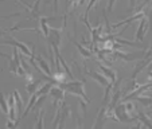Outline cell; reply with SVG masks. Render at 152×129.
I'll use <instances>...</instances> for the list:
<instances>
[{"label":"cell","mask_w":152,"mask_h":129,"mask_svg":"<svg viewBox=\"0 0 152 129\" xmlns=\"http://www.w3.org/2000/svg\"><path fill=\"white\" fill-rule=\"evenodd\" d=\"M59 86L62 87L65 92L73 93V94H77L80 97L83 98L85 102H89V98L85 93V86L82 82H69V83H59Z\"/></svg>","instance_id":"1"},{"label":"cell","mask_w":152,"mask_h":129,"mask_svg":"<svg viewBox=\"0 0 152 129\" xmlns=\"http://www.w3.org/2000/svg\"><path fill=\"white\" fill-rule=\"evenodd\" d=\"M19 50L15 47L14 52H12V58H11V62H10V70L11 73H14L15 75H24L26 71H24L23 66H22V59H20V54H19Z\"/></svg>","instance_id":"2"},{"label":"cell","mask_w":152,"mask_h":129,"mask_svg":"<svg viewBox=\"0 0 152 129\" xmlns=\"http://www.w3.org/2000/svg\"><path fill=\"white\" fill-rule=\"evenodd\" d=\"M4 44H11V46H15L18 50H19V51H22L23 54H26L27 57L35 58L34 54H32V51H34V46H32V44L27 46V44H24V43L19 42V40H16L15 38H12V36H8V39L4 42Z\"/></svg>","instance_id":"3"},{"label":"cell","mask_w":152,"mask_h":129,"mask_svg":"<svg viewBox=\"0 0 152 129\" xmlns=\"http://www.w3.org/2000/svg\"><path fill=\"white\" fill-rule=\"evenodd\" d=\"M63 28V27H62ZM62 28H49V34H47L46 39L47 42L50 43L53 46V49L54 50H59V46H61V38H62V34H61V31H62Z\"/></svg>","instance_id":"4"},{"label":"cell","mask_w":152,"mask_h":129,"mask_svg":"<svg viewBox=\"0 0 152 129\" xmlns=\"http://www.w3.org/2000/svg\"><path fill=\"white\" fill-rule=\"evenodd\" d=\"M18 3H20L27 11L30 12V17H31V19H39L40 17V9H39L40 0H35V3L31 4V6L27 3H23V1H20V0H18Z\"/></svg>","instance_id":"5"},{"label":"cell","mask_w":152,"mask_h":129,"mask_svg":"<svg viewBox=\"0 0 152 129\" xmlns=\"http://www.w3.org/2000/svg\"><path fill=\"white\" fill-rule=\"evenodd\" d=\"M115 113H116V117H117L121 122H131L132 120H135V117H132V116L128 114V110H126L125 105H123V103L116 108Z\"/></svg>","instance_id":"6"},{"label":"cell","mask_w":152,"mask_h":129,"mask_svg":"<svg viewBox=\"0 0 152 129\" xmlns=\"http://www.w3.org/2000/svg\"><path fill=\"white\" fill-rule=\"evenodd\" d=\"M14 100H15V108H16V110H18V118H16V121H15V124H19L20 122V117H22V114H23V102H22V98H20V95H19V92L18 90H14Z\"/></svg>","instance_id":"7"},{"label":"cell","mask_w":152,"mask_h":129,"mask_svg":"<svg viewBox=\"0 0 152 129\" xmlns=\"http://www.w3.org/2000/svg\"><path fill=\"white\" fill-rule=\"evenodd\" d=\"M147 28H148V20H147V17L144 16V17H141L140 19V26H139L137 32H136V40L141 42V40L144 39L145 32H147Z\"/></svg>","instance_id":"8"},{"label":"cell","mask_w":152,"mask_h":129,"mask_svg":"<svg viewBox=\"0 0 152 129\" xmlns=\"http://www.w3.org/2000/svg\"><path fill=\"white\" fill-rule=\"evenodd\" d=\"M145 16V12L144 11H137L135 15H132L131 17H128V19H125V20H123V22H118V23H115V24H112V28H117V27H120V26H123V24H128V23H132V22H135V20H139V19H141V17H144Z\"/></svg>","instance_id":"9"},{"label":"cell","mask_w":152,"mask_h":129,"mask_svg":"<svg viewBox=\"0 0 152 129\" xmlns=\"http://www.w3.org/2000/svg\"><path fill=\"white\" fill-rule=\"evenodd\" d=\"M7 103H8V120L15 122L16 121V118H15V110H16V108H15V100H14V94L12 93L8 95Z\"/></svg>","instance_id":"10"},{"label":"cell","mask_w":152,"mask_h":129,"mask_svg":"<svg viewBox=\"0 0 152 129\" xmlns=\"http://www.w3.org/2000/svg\"><path fill=\"white\" fill-rule=\"evenodd\" d=\"M34 59H35V62H37V65L39 66V69L42 70L43 73H46V75H51V70H50L49 65H47V62L43 59L40 55H37Z\"/></svg>","instance_id":"11"},{"label":"cell","mask_w":152,"mask_h":129,"mask_svg":"<svg viewBox=\"0 0 152 129\" xmlns=\"http://www.w3.org/2000/svg\"><path fill=\"white\" fill-rule=\"evenodd\" d=\"M50 19H51V17H46V16H40L39 19H38V20H39L40 32L43 34V36H45V38H46L47 34H49V28H50V27H49V24H47V23H49Z\"/></svg>","instance_id":"12"},{"label":"cell","mask_w":152,"mask_h":129,"mask_svg":"<svg viewBox=\"0 0 152 129\" xmlns=\"http://www.w3.org/2000/svg\"><path fill=\"white\" fill-rule=\"evenodd\" d=\"M100 70H101V73L104 74V77L110 78V83H112V85L116 82V73L113 71V70H110L109 67L102 66V65H100Z\"/></svg>","instance_id":"13"},{"label":"cell","mask_w":152,"mask_h":129,"mask_svg":"<svg viewBox=\"0 0 152 129\" xmlns=\"http://www.w3.org/2000/svg\"><path fill=\"white\" fill-rule=\"evenodd\" d=\"M42 81H32V82H27V92L30 93V95L34 94L35 92H37L38 89L40 87V85H42Z\"/></svg>","instance_id":"14"},{"label":"cell","mask_w":152,"mask_h":129,"mask_svg":"<svg viewBox=\"0 0 152 129\" xmlns=\"http://www.w3.org/2000/svg\"><path fill=\"white\" fill-rule=\"evenodd\" d=\"M74 44H75V47L78 49V51L81 52V55H82L83 58H90V57H92V51H90L88 47H83L82 44H81V43H78V42H75Z\"/></svg>","instance_id":"15"},{"label":"cell","mask_w":152,"mask_h":129,"mask_svg":"<svg viewBox=\"0 0 152 129\" xmlns=\"http://www.w3.org/2000/svg\"><path fill=\"white\" fill-rule=\"evenodd\" d=\"M137 118H139V120H140L145 126H148V129H152V122L149 121V118L147 117L145 114H144V112L139 110V112H137Z\"/></svg>","instance_id":"16"},{"label":"cell","mask_w":152,"mask_h":129,"mask_svg":"<svg viewBox=\"0 0 152 129\" xmlns=\"http://www.w3.org/2000/svg\"><path fill=\"white\" fill-rule=\"evenodd\" d=\"M0 110H1L4 114L8 116V103H7V101H6V98H4L1 90H0Z\"/></svg>","instance_id":"17"},{"label":"cell","mask_w":152,"mask_h":129,"mask_svg":"<svg viewBox=\"0 0 152 129\" xmlns=\"http://www.w3.org/2000/svg\"><path fill=\"white\" fill-rule=\"evenodd\" d=\"M135 98L140 103H143L145 108H147V106H151L152 105V97H135Z\"/></svg>","instance_id":"18"},{"label":"cell","mask_w":152,"mask_h":129,"mask_svg":"<svg viewBox=\"0 0 152 129\" xmlns=\"http://www.w3.org/2000/svg\"><path fill=\"white\" fill-rule=\"evenodd\" d=\"M42 116H43V110L42 109H39V112H38V120H37V129H43V118H42Z\"/></svg>","instance_id":"19"},{"label":"cell","mask_w":152,"mask_h":129,"mask_svg":"<svg viewBox=\"0 0 152 129\" xmlns=\"http://www.w3.org/2000/svg\"><path fill=\"white\" fill-rule=\"evenodd\" d=\"M149 1H151V0H144L143 3L140 4V7H139V8H137V11H143V8H144V7H145V6H148V4H149Z\"/></svg>","instance_id":"20"},{"label":"cell","mask_w":152,"mask_h":129,"mask_svg":"<svg viewBox=\"0 0 152 129\" xmlns=\"http://www.w3.org/2000/svg\"><path fill=\"white\" fill-rule=\"evenodd\" d=\"M115 1H116V0H109V1H108V8H106V9H108V11H112V8H113V4H115Z\"/></svg>","instance_id":"21"},{"label":"cell","mask_w":152,"mask_h":129,"mask_svg":"<svg viewBox=\"0 0 152 129\" xmlns=\"http://www.w3.org/2000/svg\"><path fill=\"white\" fill-rule=\"evenodd\" d=\"M135 4H136V0H129V6H131V9L135 8Z\"/></svg>","instance_id":"22"},{"label":"cell","mask_w":152,"mask_h":129,"mask_svg":"<svg viewBox=\"0 0 152 129\" xmlns=\"http://www.w3.org/2000/svg\"><path fill=\"white\" fill-rule=\"evenodd\" d=\"M53 3H54V11L57 12L58 11V0H53Z\"/></svg>","instance_id":"23"},{"label":"cell","mask_w":152,"mask_h":129,"mask_svg":"<svg viewBox=\"0 0 152 129\" xmlns=\"http://www.w3.org/2000/svg\"><path fill=\"white\" fill-rule=\"evenodd\" d=\"M16 15H19V14H12V15H10V16H4L1 20H6V19H8V17H11V16H16ZM1 20H0V23H1Z\"/></svg>","instance_id":"24"},{"label":"cell","mask_w":152,"mask_h":129,"mask_svg":"<svg viewBox=\"0 0 152 129\" xmlns=\"http://www.w3.org/2000/svg\"><path fill=\"white\" fill-rule=\"evenodd\" d=\"M0 57H3V58H8V59H11V58H10V55H8V54H4V52H0Z\"/></svg>","instance_id":"25"},{"label":"cell","mask_w":152,"mask_h":129,"mask_svg":"<svg viewBox=\"0 0 152 129\" xmlns=\"http://www.w3.org/2000/svg\"><path fill=\"white\" fill-rule=\"evenodd\" d=\"M140 128H141V124H140V122H139V124H136V125H135V126H133V128H132V129H140Z\"/></svg>","instance_id":"26"},{"label":"cell","mask_w":152,"mask_h":129,"mask_svg":"<svg viewBox=\"0 0 152 129\" xmlns=\"http://www.w3.org/2000/svg\"><path fill=\"white\" fill-rule=\"evenodd\" d=\"M83 3H85V0H78V6H82Z\"/></svg>","instance_id":"27"}]
</instances>
